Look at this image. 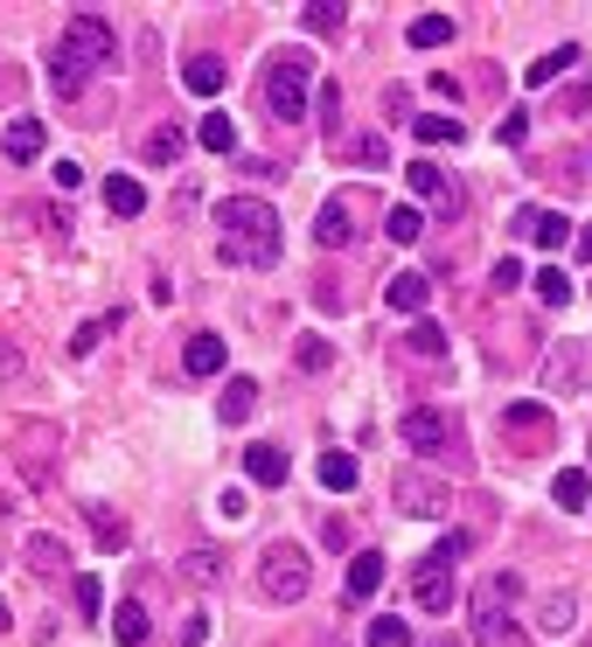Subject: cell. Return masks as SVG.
Returning <instances> with one entry per match:
<instances>
[{"label": "cell", "mask_w": 592, "mask_h": 647, "mask_svg": "<svg viewBox=\"0 0 592 647\" xmlns=\"http://www.w3.org/2000/svg\"><path fill=\"white\" fill-rule=\"evenodd\" d=\"M398 438H404V446L419 453V459H460V453H468L453 404H411L404 418H398Z\"/></svg>", "instance_id": "4"}, {"label": "cell", "mask_w": 592, "mask_h": 647, "mask_svg": "<svg viewBox=\"0 0 592 647\" xmlns=\"http://www.w3.org/2000/svg\"><path fill=\"white\" fill-rule=\"evenodd\" d=\"M446 502H453V495H446L440 481H425V474H411V467L398 474V515H419V523H432V515H446Z\"/></svg>", "instance_id": "11"}, {"label": "cell", "mask_w": 592, "mask_h": 647, "mask_svg": "<svg viewBox=\"0 0 592 647\" xmlns=\"http://www.w3.org/2000/svg\"><path fill=\"white\" fill-rule=\"evenodd\" d=\"M536 300H544V306H564V300H572V279H564L558 265H544V272H536Z\"/></svg>", "instance_id": "44"}, {"label": "cell", "mask_w": 592, "mask_h": 647, "mask_svg": "<svg viewBox=\"0 0 592 647\" xmlns=\"http://www.w3.org/2000/svg\"><path fill=\"white\" fill-rule=\"evenodd\" d=\"M342 21H349V8H334V0H307V8H300L307 36H342Z\"/></svg>", "instance_id": "29"}, {"label": "cell", "mask_w": 592, "mask_h": 647, "mask_svg": "<svg viewBox=\"0 0 592 647\" xmlns=\"http://www.w3.org/2000/svg\"><path fill=\"white\" fill-rule=\"evenodd\" d=\"M425 647H453V634H440V640H425Z\"/></svg>", "instance_id": "56"}, {"label": "cell", "mask_w": 592, "mask_h": 647, "mask_svg": "<svg viewBox=\"0 0 592 647\" xmlns=\"http://www.w3.org/2000/svg\"><path fill=\"white\" fill-rule=\"evenodd\" d=\"M474 543L468 536H440L432 550L411 564V599H419V613H453V599H460V557H468Z\"/></svg>", "instance_id": "3"}, {"label": "cell", "mask_w": 592, "mask_h": 647, "mask_svg": "<svg viewBox=\"0 0 592 647\" xmlns=\"http://www.w3.org/2000/svg\"><path fill=\"white\" fill-rule=\"evenodd\" d=\"M544 383H551V391H564V397L585 391V383H592V342H558L544 355Z\"/></svg>", "instance_id": "7"}, {"label": "cell", "mask_w": 592, "mask_h": 647, "mask_svg": "<svg viewBox=\"0 0 592 647\" xmlns=\"http://www.w3.org/2000/svg\"><path fill=\"white\" fill-rule=\"evenodd\" d=\"M383 572H391V564H383V550H355V557H349V585H342V592H349L355 606H363V599H377V592H383Z\"/></svg>", "instance_id": "16"}, {"label": "cell", "mask_w": 592, "mask_h": 647, "mask_svg": "<svg viewBox=\"0 0 592 647\" xmlns=\"http://www.w3.org/2000/svg\"><path fill=\"white\" fill-rule=\"evenodd\" d=\"M516 599H523V578H516V572H495V578H488V592H481L474 606H495V613H509Z\"/></svg>", "instance_id": "37"}, {"label": "cell", "mask_w": 592, "mask_h": 647, "mask_svg": "<svg viewBox=\"0 0 592 647\" xmlns=\"http://www.w3.org/2000/svg\"><path fill=\"white\" fill-rule=\"evenodd\" d=\"M57 49H63L77 70H112V63H119V36H112V21L98 14V8H77V14L63 21Z\"/></svg>", "instance_id": "5"}, {"label": "cell", "mask_w": 592, "mask_h": 647, "mask_svg": "<svg viewBox=\"0 0 592 647\" xmlns=\"http://www.w3.org/2000/svg\"><path fill=\"white\" fill-rule=\"evenodd\" d=\"M314 57L307 49H279V57L265 63V112L279 119V125H300L307 119V105H314Z\"/></svg>", "instance_id": "2"}, {"label": "cell", "mask_w": 592, "mask_h": 647, "mask_svg": "<svg viewBox=\"0 0 592 647\" xmlns=\"http://www.w3.org/2000/svg\"><path fill=\"white\" fill-rule=\"evenodd\" d=\"M112 640H119V647H147V606H140V599H119V613H112Z\"/></svg>", "instance_id": "25"}, {"label": "cell", "mask_w": 592, "mask_h": 647, "mask_svg": "<svg viewBox=\"0 0 592 647\" xmlns=\"http://www.w3.org/2000/svg\"><path fill=\"white\" fill-rule=\"evenodd\" d=\"M572 63H579V49H551V57H536L523 77H530V84H551V77H564Z\"/></svg>", "instance_id": "42"}, {"label": "cell", "mask_w": 592, "mask_h": 647, "mask_svg": "<svg viewBox=\"0 0 592 647\" xmlns=\"http://www.w3.org/2000/svg\"><path fill=\"white\" fill-rule=\"evenodd\" d=\"M551 502H558V508H585V502H592V481H585V467H564V474L551 481Z\"/></svg>", "instance_id": "32"}, {"label": "cell", "mask_w": 592, "mask_h": 647, "mask_svg": "<svg viewBox=\"0 0 592 647\" xmlns=\"http://www.w3.org/2000/svg\"><path fill=\"white\" fill-rule=\"evenodd\" d=\"M70 599H77V619H98V613H106V585H98L91 572H77V585H70Z\"/></svg>", "instance_id": "38"}, {"label": "cell", "mask_w": 592, "mask_h": 647, "mask_svg": "<svg viewBox=\"0 0 592 647\" xmlns=\"http://www.w3.org/2000/svg\"><path fill=\"white\" fill-rule=\"evenodd\" d=\"M182 146H189V140H182V125H161V133H147L140 153H147L153 168H168V161H182Z\"/></svg>", "instance_id": "35"}, {"label": "cell", "mask_w": 592, "mask_h": 647, "mask_svg": "<svg viewBox=\"0 0 592 647\" xmlns=\"http://www.w3.org/2000/svg\"><path fill=\"white\" fill-rule=\"evenodd\" d=\"M509 230H516V237H530L536 251H564V244H572V223H564L558 210H536V202H523V210L509 216Z\"/></svg>", "instance_id": "9"}, {"label": "cell", "mask_w": 592, "mask_h": 647, "mask_svg": "<svg viewBox=\"0 0 592 647\" xmlns=\"http://www.w3.org/2000/svg\"><path fill=\"white\" fill-rule=\"evenodd\" d=\"M49 91H57V98H77V91H84V70H77L63 49H49Z\"/></svg>", "instance_id": "36"}, {"label": "cell", "mask_w": 592, "mask_h": 647, "mask_svg": "<svg viewBox=\"0 0 592 647\" xmlns=\"http://www.w3.org/2000/svg\"><path fill=\"white\" fill-rule=\"evenodd\" d=\"M21 370H29V355H21L8 334H0V376H21Z\"/></svg>", "instance_id": "52"}, {"label": "cell", "mask_w": 592, "mask_h": 647, "mask_svg": "<svg viewBox=\"0 0 592 647\" xmlns=\"http://www.w3.org/2000/svg\"><path fill=\"white\" fill-rule=\"evenodd\" d=\"M21 564H29V572L36 578H57V572H70V550H63V536H29V543H21Z\"/></svg>", "instance_id": "18"}, {"label": "cell", "mask_w": 592, "mask_h": 647, "mask_svg": "<svg viewBox=\"0 0 592 647\" xmlns=\"http://www.w3.org/2000/svg\"><path fill=\"white\" fill-rule=\"evenodd\" d=\"M217 515H223L230 529H238L244 515H251V495H244V487H223V495H217Z\"/></svg>", "instance_id": "46"}, {"label": "cell", "mask_w": 592, "mask_h": 647, "mask_svg": "<svg viewBox=\"0 0 592 647\" xmlns=\"http://www.w3.org/2000/svg\"><path fill=\"white\" fill-rule=\"evenodd\" d=\"M334 161H349V168H391V140H383V133H334Z\"/></svg>", "instance_id": "13"}, {"label": "cell", "mask_w": 592, "mask_h": 647, "mask_svg": "<svg viewBox=\"0 0 592 647\" xmlns=\"http://www.w3.org/2000/svg\"><path fill=\"white\" fill-rule=\"evenodd\" d=\"M404 42H411V49H440V42H453V14H419V21L404 29Z\"/></svg>", "instance_id": "30"}, {"label": "cell", "mask_w": 592, "mask_h": 647, "mask_svg": "<svg viewBox=\"0 0 592 647\" xmlns=\"http://www.w3.org/2000/svg\"><path fill=\"white\" fill-rule=\"evenodd\" d=\"M419 230H425V216L411 210V202H391V216H383V237H391V244H419Z\"/></svg>", "instance_id": "33"}, {"label": "cell", "mask_w": 592, "mask_h": 647, "mask_svg": "<svg viewBox=\"0 0 592 647\" xmlns=\"http://www.w3.org/2000/svg\"><path fill=\"white\" fill-rule=\"evenodd\" d=\"M0 627H8V599H0Z\"/></svg>", "instance_id": "57"}, {"label": "cell", "mask_w": 592, "mask_h": 647, "mask_svg": "<svg viewBox=\"0 0 592 647\" xmlns=\"http://www.w3.org/2000/svg\"><path fill=\"white\" fill-rule=\"evenodd\" d=\"M182 84H189L195 98H217V91L230 84V63H223V57H189V70H182Z\"/></svg>", "instance_id": "22"}, {"label": "cell", "mask_w": 592, "mask_h": 647, "mask_svg": "<svg viewBox=\"0 0 592 647\" xmlns=\"http://www.w3.org/2000/svg\"><path fill=\"white\" fill-rule=\"evenodd\" d=\"M523 286V265H516V257H502V265H495V293H516Z\"/></svg>", "instance_id": "53"}, {"label": "cell", "mask_w": 592, "mask_h": 647, "mask_svg": "<svg viewBox=\"0 0 592 647\" xmlns=\"http://www.w3.org/2000/svg\"><path fill=\"white\" fill-rule=\"evenodd\" d=\"M57 453H63V432L57 425H42V418L21 425V481H29V487L49 481V459H57Z\"/></svg>", "instance_id": "8"}, {"label": "cell", "mask_w": 592, "mask_h": 647, "mask_svg": "<svg viewBox=\"0 0 592 647\" xmlns=\"http://www.w3.org/2000/svg\"><path fill=\"white\" fill-rule=\"evenodd\" d=\"M195 140L210 153H238V119H230V112H202L195 119Z\"/></svg>", "instance_id": "24"}, {"label": "cell", "mask_w": 592, "mask_h": 647, "mask_svg": "<svg viewBox=\"0 0 592 647\" xmlns=\"http://www.w3.org/2000/svg\"><path fill=\"white\" fill-rule=\"evenodd\" d=\"M572 244H579V257L592 265V223H585V230H572Z\"/></svg>", "instance_id": "55"}, {"label": "cell", "mask_w": 592, "mask_h": 647, "mask_svg": "<svg viewBox=\"0 0 592 647\" xmlns=\"http://www.w3.org/2000/svg\"><path fill=\"white\" fill-rule=\"evenodd\" d=\"M112 327H119V314H106V321H84V327H77V334H70V355H91V348H98V342H106V334H112Z\"/></svg>", "instance_id": "45"}, {"label": "cell", "mask_w": 592, "mask_h": 647, "mask_svg": "<svg viewBox=\"0 0 592 647\" xmlns=\"http://www.w3.org/2000/svg\"><path fill=\"white\" fill-rule=\"evenodd\" d=\"M502 432L544 438V432H551V411H544V404H502Z\"/></svg>", "instance_id": "28"}, {"label": "cell", "mask_w": 592, "mask_h": 647, "mask_svg": "<svg viewBox=\"0 0 592 647\" xmlns=\"http://www.w3.org/2000/svg\"><path fill=\"white\" fill-rule=\"evenodd\" d=\"M314 105H321V119L334 125V133H342V84H321V91H314Z\"/></svg>", "instance_id": "48"}, {"label": "cell", "mask_w": 592, "mask_h": 647, "mask_svg": "<svg viewBox=\"0 0 592 647\" xmlns=\"http://www.w3.org/2000/svg\"><path fill=\"white\" fill-rule=\"evenodd\" d=\"M106 210H112V216H140V210H147V189H140L133 174H112V181H106Z\"/></svg>", "instance_id": "27"}, {"label": "cell", "mask_w": 592, "mask_h": 647, "mask_svg": "<svg viewBox=\"0 0 592 647\" xmlns=\"http://www.w3.org/2000/svg\"><path fill=\"white\" fill-rule=\"evenodd\" d=\"M244 481L251 487H287V453L279 446H244Z\"/></svg>", "instance_id": "20"}, {"label": "cell", "mask_w": 592, "mask_h": 647, "mask_svg": "<svg viewBox=\"0 0 592 647\" xmlns=\"http://www.w3.org/2000/svg\"><path fill=\"white\" fill-rule=\"evenodd\" d=\"M495 140H502V146H523V140H530V112H502Z\"/></svg>", "instance_id": "47"}, {"label": "cell", "mask_w": 592, "mask_h": 647, "mask_svg": "<svg viewBox=\"0 0 592 647\" xmlns=\"http://www.w3.org/2000/svg\"><path fill=\"white\" fill-rule=\"evenodd\" d=\"M404 181H411V195H425V202H432V210H440V216H460V210H468V195H460V181H446V174L432 168V161H411V168H404Z\"/></svg>", "instance_id": "10"}, {"label": "cell", "mask_w": 592, "mask_h": 647, "mask_svg": "<svg viewBox=\"0 0 592 647\" xmlns=\"http://www.w3.org/2000/svg\"><path fill=\"white\" fill-rule=\"evenodd\" d=\"M355 481H363V467H355V453H321V487H334V495H349Z\"/></svg>", "instance_id": "31"}, {"label": "cell", "mask_w": 592, "mask_h": 647, "mask_svg": "<svg viewBox=\"0 0 592 647\" xmlns=\"http://www.w3.org/2000/svg\"><path fill=\"white\" fill-rule=\"evenodd\" d=\"M404 348L419 355V362H432V355H446V327H440V321H411V334H404Z\"/></svg>", "instance_id": "34"}, {"label": "cell", "mask_w": 592, "mask_h": 647, "mask_svg": "<svg viewBox=\"0 0 592 647\" xmlns=\"http://www.w3.org/2000/svg\"><path fill=\"white\" fill-rule=\"evenodd\" d=\"M474 647H530V634L495 606H474Z\"/></svg>", "instance_id": "14"}, {"label": "cell", "mask_w": 592, "mask_h": 647, "mask_svg": "<svg viewBox=\"0 0 592 647\" xmlns=\"http://www.w3.org/2000/svg\"><path fill=\"white\" fill-rule=\"evenodd\" d=\"M314 244H321V251L355 244V210H349V202H321V216H314Z\"/></svg>", "instance_id": "17"}, {"label": "cell", "mask_w": 592, "mask_h": 647, "mask_svg": "<svg viewBox=\"0 0 592 647\" xmlns=\"http://www.w3.org/2000/svg\"><path fill=\"white\" fill-rule=\"evenodd\" d=\"M42 146H49V133H42V119H14L8 133H0V153H8L14 168H29V161H42Z\"/></svg>", "instance_id": "15"}, {"label": "cell", "mask_w": 592, "mask_h": 647, "mask_svg": "<svg viewBox=\"0 0 592 647\" xmlns=\"http://www.w3.org/2000/svg\"><path fill=\"white\" fill-rule=\"evenodd\" d=\"M383 112L404 119V112H411V91H404V84H391V91H383Z\"/></svg>", "instance_id": "54"}, {"label": "cell", "mask_w": 592, "mask_h": 647, "mask_svg": "<svg viewBox=\"0 0 592 647\" xmlns=\"http://www.w3.org/2000/svg\"><path fill=\"white\" fill-rule=\"evenodd\" d=\"M217 230H223V257L230 265H251V272H272L279 265V251H287V223H279L272 202L259 195H230L217 202Z\"/></svg>", "instance_id": "1"}, {"label": "cell", "mask_w": 592, "mask_h": 647, "mask_svg": "<svg viewBox=\"0 0 592 647\" xmlns=\"http://www.w3.org/2000/svg\"><path fill=\"white\" fill-rule=\"evenodd\" d=\"M251 411H259V383H251V376H230L223 397H217V418H223V425H244Z\"/></svg>", "instance_id": "21"}, {"label": "cell", "mask_w": 592, "mask_h": 647, "mask_svg": "<svg viewBox=\"0 0 592 647\" xmlns=\"http://www.w3.org/2000/svg\"><path fill=\"white\" fill-rule=\"evenodd\" d=\"M411 133H419L425 146H460V140H468V125L446 119V112H425V119H411Z\"/></svg>", "instance_id": "26"}, {"label": "cell", "mask_w": 592, "mask_h": 647, "mask_svg": "<svg viewBox=\"0 0 592 647\" xmlns=\"http://www.w3.org/2000/svg\"><path fill=\"white\" fill-rule=\"evenodd\" d=\"M293 362H300V370H307V376H321V370H328V362H334V348L321 342V334H300V342H293Z\"/></svg>", "instance_id": "39"}, {"label": "cell", "mask_w": 592, "mask_h": 647, "mask_svg": "<svg viewBox=\"0 0 592 647\" xmlns=\"http://www.w3.org/2000/svg\"><path fill=\"white\" fill-rule=\"evenodd\" d=\"M349 515H328V523H321V543H328V550H349Z\"/></svg>", "instance_id": "49"}, {"label": "cell", "mask_w": 592, "mask_h": 647, "mask_svg": "<svg viewBox=\"0 0 592 647\" xmlns=\"http://www.w3.org/2000/svg\"><path fill=\"white\" fill-rule=\"evenodd\" d=\"M572 619H579V599H572V592H551V599H544V627L572 634Z\"/></svg>", "instance_id": "43"}, {"label": "cell", "mask_w": 592, "mask_h": 647, "mask_svg": "<svg viewBox=\"0 0 592 647\" xmlns=\"http://www.w3.org/2000/svg\"><path fill=\"white\" fill-rule=\"evenodd\" d=\"M223 362H230L223 334H189V348H182V370L189 376H223Z\"/></svg>", "instance_id": "19"}, {"label": "cell", "mask_w": 592, "mask_h": 647, "mask_svg": "<svg viewBox=\"0 0 592 647\" xmlns=\"http://www.w3.org/2000/svg\"><path fill=\"white\" fill-rule=\"evenodd\" d=\"M49 181H57L63 195H77V189H84V168H77V161H57V174H49Z\"/></svg>", "instance_id": "50"}, {"label": "cell", "mask_w": 592, "mask_h": 647, "mask_svg": "<svg viewBox=\"0 0 592 647\" xmlns=\"http://www.w3.org/2000/svg\"><path fill=\"white\" fill-rule=\"evenodd\" d=\"M383 300H391V314H411V321H425L432 279H425V272H391V279H383Z\"/></svg>", "instance_id": "12"}, {"label": "cell", "mask_w": 592, "mask_h": 647, "mask_svg": "<svg viewBox=\"0 0 592 647\" xmlns=\"http://www.w3.org/2000/svg\"><path fill=\"white\" fill-rule=\"evenodd\" d=\"M202 640H210V613H189L182 619V647H202Z\"/></svg>", "instance_id": "51"}, {"label": "cell", "mask_w": 592, "mask_h": 647, "mask_svg": "<svg viewBox=\"0 0 592 647\" xmlns=\"http://www.w3.org/2000/svg\"><path fill=\"white\" fill-rule=\"evenodd\" d=\"M174 572H182L189 585H217V572H223V557H217V550H189L182 564H174Z\"/></svg>", "instance_id": "40"}, {"label": "cell", "mask_w": 592, "mask_h": 647, "mask_svg": "<svg viewBox=\"0 0 592 647\" xmlns=\"http://www.w3.org/2000/svg\"><path fill=\"white\" fill-rule=\"evenodd\" d=\"M84 515H91V536H98V550H126V543H133V529H126V515H119V508L91 502Z\"/></svg>", "instance_id": "23"}, {"label": "cell", "mask_w": 592, "mask_h": 647, "mask_svg": "<svg viewBox=\"0 0 592 647\" xmlns=\"http://www.w3.org/2000/svg\"><path fill=\"white\" fill-rule=\"evenodd\" d=\"M307 585H314V572H307V550L300 543H265L259 550V592L279 606H300Z\"/></svg>", "instance_id": "6"}, {"label": "cell", "mask_w": 592, "mask_h": 647, "mask_svg": "<svg viewBox=\"0 0 592 647\" xmlns=\"http://www.w3.org/2000/svg\"><path fill=\"white\" fill-rule=\"evenodd\" d=\"M370 647H419V640H411V627L398 613H383V619H370Z\"/></svg>", "instance_id": "41"}]
</instances>
